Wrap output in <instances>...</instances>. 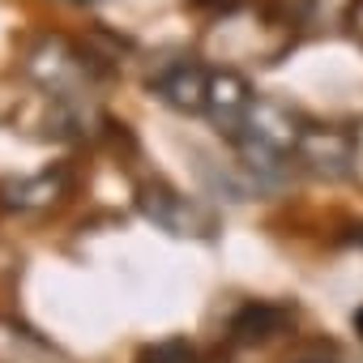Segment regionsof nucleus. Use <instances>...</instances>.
<instances>
[{
	"label": "nucleus",
	"instance_id": "f257e3e1",
	"mask_svg": "<svg viewBox=\"0 0 363 363\" xmlns=\"http://www.w3.org/2000/svg\"><path fill=\"white\" fill-rule=\"evenodd\" d=\"M291 158L320 179H346L359 162V133L342 124H303Z\"/></svg>",
	"mask_w": 363,
	"mask_h": 363
},
{
	"label": "nucleus",
	"instance_id": "f03ea898",
	"mask_svg": "<svg viewBox=\"0 0 363 363\" xmlns=\"http://www.w3.org/2000/svg\"><path fill=\"white\" fill-rule=\"evenodd\" d=\"M137 206H141V214L154 223V227H162V231H171V235H193V240H210L214 235V210H206L197 197H184L179 189H171V184H162V179H154V184H145L141 189V197H137Z\"/></svg>",
	"mask_w": 363,
	"mask_h": 363
},
{
	"label": "nucleus",
	"instance_id": "7ed1b4c3",
	"mask_svg": "<svg viewBox=\"0 0 363 363\" xmlns=\"http://www.w3.org/2000/svg\"><path fill=\"white\" fill-rule=\"evenodd\" d=\"M303 124H308V120H303L291 103H282V99H252L248 120H244L240 137H231V141H252V145H261V150H274V154L291 158V154H295V141H299V133H303Z\"/></svg>",
	"mask_w": 363,
	"mask_h": 363
},
{
	"label": "nucleus",
	"instance_id": "20e7f679",
	"mask_svg": "<svg viewBox=\"0 0 363 363\" xmlns=\"http://www.w3.org/2000/svg\"><path fill=\"white\" fill-rule=\"evenodd\" d=\"M210 77H214V69H206L197 56H179V60L162 65V69L150 77V86H154V94H158L167 107L193 111V116H197V111H206Z\"/></svg>",
	"mask_w": 363,
	"mask_h": 363
},
{
	"label": "nucleus",
	"instance_id": "39448f33",
	"mask_svg": "<svg viewBox=\"0 0 363 363\" xmlns=\"http://www.w3.org/2000/svg\"><path fill=\"white\" fill-rule=\"evenodd\" d=\"M65 193H69L65 171L48 167V171H35V175L0 179V210H9V214H43L52 206H60Z\"/></svg>",
	"mask_w": 363,
	"mask_h": 363
},
{
	"label": "nucleus",
	"instance_id": "423d86ee",
	"mask_svg": "<svg viewBox=\"0 0 363 363\" xmlns=\"http://www.w3.org/2000/svg\"><path fill=\"white\" fill-rule=\"evenodd\" d=\"M252 86L240 77V73H231V69H218L214 77H210V94H206V116L227 133V137H240V128H244V120H248V107H252Z\"/></svg>",
	"mask_w": 363,
	"mask_h": 363
},
{
	"label": "nucleus",
	"instance_id": "0eeeda50",
	"mask_svg": "<svg viewBox=\"0 0 363 363\" xmlns=\"http://www.w3.org/2000/svg\"><path fill=\"white\" fill-rule=\"evenodd\" d=\"M286 325H291V308H278V303H248V308H240V316L231 320V342L257 346V342H269L274 333H282Z\"/></svg>",
	"mask_w": 363,
	"mask_h": 363
},
{
	"label": "nucleus",
	"instance_id": "6e6552de",
	"mask_svg": "<svg viewBox=\"0 0 363 363\" xmlns=\"http://www.w3.org/2000/svg\"><path fill=\"white\" fill-rule=\"evenodd\" d=\"M0 363H69V359H60L48 342H39L26 329L0 325Z\"/></svg>",
	"mask_w": 363,
	"mask_h": 363
},
{
	"label": "nucleus",
	"instance_id": "1a4fd4ad",
	"mask_svg": "<svg viewBox=\"0 0 363 363\" xmlns=\"http://www.w3.org/2000/svg\"><path fill=\"white\" fill-rule=\"evenodd\" d=\"M141 363H201V354H197L189 342H162V346L145 350Z\"/></svg>",
	"mask_w": 363,
	"mask_h": 363
},
{
	"label": "nucleus",
	"instance_id": "9d476101",
	"mask_svg": "<svg viewBox=\"0 0 363 363\" xmlns=\"http://www.w3.org/2000/svg\"><path fill=\"white\" fill-rule=\"evenodd\" d=\"M346 26H350V35L363 43V0H354V5H350V13H346Z\"/></svg>",
	"mask_w": 363,
	"mask_h": 363
},
{
	"label": "nucleus",
	"instance_id": "9b49d317",
	"mask_svg": "<svg viewBox=\"0 0 363 363\" xmlns=\"http://www.w3.org/2000/svg\"><path fill=\"white\" fill-rule=\"evenodd\" d=\"M193 5H210V9H231V5H240V0H193Z\"/></svg>",
	"mask_w": 363,
	"mask_h": 363
},
{
	"label": "nucleus",
	"instance_id": "f8f14e48",
	"mask_svg": "<svg viewBox=\"0 0 363 363\" xmlns=\"http://www.w3.org/2000/svg\"><path fill=\"white\" fill-rule=\"evenodd\" d=\"M354 329H359V333H363V308H359V312H354Z\"/></svg>",
	"mask_w": 363,
	"mask_h": 363
},
{
	"label": "nucleus",
	"instance_id": "ddd939ff",
	"mask_svg": "<svg viewBox=\"0 0 363 363\" xmlns=\"http://www.w3.org/2000/svg\"><path fill=\"white\" fill-rule=\"evenodd\" d=\"M77 5H94V0H77Z\"/></svg>",
	"mask_w": 363,
	"mask_h": 363
}]
</instances>
